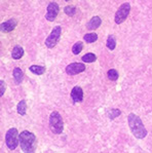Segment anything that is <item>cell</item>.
Listing matches in <instances>:
<instances>
[{
	"mask_svg": "<svg viewBox=\"0 0 152 153\" xmlns=\"http://www.w3.org/2000/svg\"><path fill=\"white\" fill-rule=\"evenodd\" d=\"M23 56H24V49L21 48L20 45H16L15 48H13V51H11V56H13V59H15V60H20Z\"/></svg>",
	"mask_w": 152,
	"mask_h": 153,
	"instance_id": "cell-13",
	"label": "cell"
},
{
	"mask_svg": "<svg viewBox=\"0 0 152 153\" xmlns=\"http://www.w3.org/2000/svg\"><path fill=\"white\" fill-rule=\"evenodd\" d=\"M106 45L110 51H114V48H116V39L113 35H109L106 41Z\"/></svg>",
	"mask_w": 152,
	"mask_h": 153,
	"instance_id": "cell-15",
	"label": "cell"
},
{
	"mask_svg": "<svg viewBox=\"0 0 152 153\" xmlns=\"http://www.w3.org/2000/svg\"><path fill=\"white\" fill-rule=\"evenodd\" d=\"M60 37H61V27L60 26H56L50 34L48 35L47 38L45 39V45L48 48H55L60 40Z\"/></svg>",
	"mask_w": 152,
	"mask_h": 153,
	"instance_id": "cell-6",
	"label": "cell"
},
{
	"mask_svg": "<svg viewBox=\"0 0 152 153\" xmlns=\"http://www.w3.org/2000/svg\"><path fill=\"white\" fill-rule=\"evenodd\" d=\"M20 144L24 153H34L36 149V137L29 131H23L20 134Z\"/></svg>",
	"mask_w": 152,
	"mask_h": 153,
	"instance_id": "cell-2",
	"label": "cell"
},
{
	"mask_svg": "<svg viewBox=\"0 0 152 153\" xmlns=\"http://www.w3.org/2000/svg\"><path fill=\"white\" fill-rule=\"evenodd\" d=\"M85 70V65L82 63H72L69 64L66 67V73L70 76L79 74V73L83 72Z\"/></svg>",
	"mask_w": 152,
	"mask_h": 153,
	"instance_id": "cell-7",
	"label": "cell"
},
{
	"mask_svg": "<svg viewBox=\"0 0 152 153\" xmlns=\"http://www.w3.org/2000/svg\"><path fill=\"white\" fill-rule=\"evenodd\" d=\"M107 75H108V78L112 81H115L118 79V72L114 69H110L108 73H107Z\"/></svg>",
	"mask_w": 152,
	"mask_h": 153,
	"instance_id": "cell-20",
	"label": "cell"
},
{
	"mask_svg": "<svg viewBox=\"0 0 152 153\" xmlns=\"http://www.w3.org/2000/svg\"><path fill=\"white\" fill-rule=\"evenodd\" d=\"M71 98L74 103L81 102L83 100V91L82 88L79 86H74L71 91Z\"/></svg>",
	"mask_w": 152,
	"mask_h": 153,
	"instance_id": "cell-9",
	"label": "cell"
},
{
	"mask_svg": "<svg viewBox=\"0 0 152 153\" xmlns=\"http://www.w3.org/2000/svg\"><path fill=\"white\" fill-rule=\"evenodd\" d=\"M50 128L53 134L60 135L64 129V122L59 112L53 111L50 116Z\"/></svg>",
	"mask_w": 152,
	"mask_h": 153,
	"instance_id": "cell-3",
	"label": "cell"
},
{
	"mask_svg": "<svg viewBox=\"0 0 152 153\" xmlns=\"http://www.w3.org/2000/svg\"><path fill=\"white\" fill-rule=\"evenodd\" d=\"M128 126L132 131L133 135L137 139H144L147 136V131L145 128L143 122H142L141 118L137 116L134 113H130L128 116Z\"/></svg>",
	"mask_w": 152,
	"mask_h": 153,
	"instance_id": "cell-1",
	"label": "cell"
},
{
	"mask_svg": "<svg viewBox=\"0 0 152 153\" xmlns=\"http://www.w3.org/2000/svg\"><path fill=\"white\" fill-rule=\"evenodd\" d=\"M5 143L8 149L10 150H15L18 147L19 143H20V135H19L17 128H13L8 129L5 135Z\"/></svg>",
	"mask_w": 152,
	"mask_h": 153,
	"instance_id": "cell-4",
	"label": "cell"
},
{
	"mask_svg": "<svg viewBox=\"0 0 152 153\" xmlns=\"http://www.w3.org/2000/svg\"><path fill=\"white\" fill-rule=\"evenodd\" d=\"M64 11H65V13H66V15H68L69 16H72L75 15L76 8L74 7V6H72V5H68V6H66V7L64 8Z\"/></svg>",
	"mask_w": 152,
	"mask_h": 153,
	"instance_id": "cell-22",
	"label": "cell"
},
{
	"mask_svg": "<svg viewBox=\"0 0 152 153\" xmlns=\"http://www.w3.org/2000/svg\"><path fill=\"white\" fill-rule=\"evenodd\" d=\"M65 1H70V0H65Z\"/></svg>",
	"mask_w": 152,
	"mask_h": 153,
	"instance_id": "cell-24",
	"label": "cell"
},
{
	"mask_svg": "<svg viewBox=\"0 0 152 153\" xmlns=\"http://www.w3.org/2000/svg\"><path fill=\"white\" fill-rule=\"evenodd\" d=\"M4 91H5V85H4V81L1 80L0 81V95H1V97L3 96Z\"/></svg>",
	"mask_w": 152,
	"mask_h": 153,
	"instance_id": "cell-23",
	"label": "cell"
},
{
	"mask_svg": "<svg viewBox=\"0 0 152 153\" xmlns=\"http://www.w3.org/2000/svg\"><path fill=\"white\" fill-rule=\"evenodd\" d=\"M120 114H121V111H120V110L115 109V108H114V109L109 110V111H108V116H109L111 119L116 118V117H118Z\"/></svg>",
	"mask_w": 152,
	"mask_h": 153,
	"instance_id": "cell-21",
	"label": "cell"
},
{
	"mask_svg": "<svg viewBox=\"0 0 152 153\" xmlns=\"http://www.w3.org/2000/svg\"><path fill=\"white\" fill-rule=\"evenodd\" d=\"M59 13V5L56 2H51L47 6V13H46V20L50 22H53Z\"/></svg>",
	"mask_w": 152,
	"mask_h": 153,
	"instance_id": "cell-8",
	"label": "cell"
},
{
	"mask_svg": "<svg viewBox=\"0 0 152 153\" xmlns=\"http://www.w3.org/2000/svg\"><path fill=\"white\" fill-rule=\"evenodd\" d=\"M130 3H123L122 5H120V7L118 8V10L115 13V23L116 24H122L127 18L130 15Z\"/></svg>",
	"mask_w": 152,
	"mask_h": 153,
	"instance_id": "cell-5",
	"label": "cell"
},
{
	"mask_svg": "<svg viewBox=\"0 0 152 153\" xmlns=\"http://www.w3.org/2000/svg\"><path fill=\"white\" fill-rule=\"evenodd\" d=\"M85 41L88 42V43H93L98 39V35L96 33H88V34H85V37H83Z\"/></svg>",
	"mask_w": 152,
	"mask_h": 153,
	"instance_id": "cell-17",
	"label": "cell"
},
{
	"mask_svg": "<svg viewBox=\"0 0 152 153\" xmlns=\"http://www.w3.org/2000/svg\"><path fill=\"white\" fill-rule=\"evenodd\" d=\"M102 24V20L100 16H93V18L92 19V20L88 22L87 24V29L90 30H96L98 29V28L101 26Z\"/></svg>",
	"mask_w": 152,
	"mask_h": 153,
	"instance_id": "cell-11",
	"label": "cell"
},
{
	"mask_svg": "<svg viewBox=\"0 0 152 153\" xmlns=\"http://www.w3.org/2000/svg\"><path fill=\"white\" fill-rule=\"evenodd\" d=\"M16 27H17V22H16V20L11 19V20H8L7 22L2 23L1 24V31L6 32V33L11 32L16 29Z\"/></svg>",
	"mask_w": 152,
	"mask_h": 153,
	"instance_id": "cell-10",
	"label": "cell"
},
{
	"mask_svg": "<svg viewBox=\"0 0 152 153\" xmlns=\"http://www.w3.org/2000/svg\"><path fill=\"white\" fill-rule=\"evenodd\" d=\"M82 48H83L82 42H76V43L73 45V48H72V53H73L74 55H78V53H81Z\"/></svg>",
	"mask_w": 152,
	"mask_h": 153,
	"instance_id": "cell-19",
	"label": "cell"
},
{
	"mask_svg": "<svg viewBox=\"0 0 152 153\" xmlns=\"http://www.w3.org/2000/svg\"><path fill=\"white\" fill-rule=\"evenodd\" d=\"M17 110L18 113L20 115H25L26 112H27V104H26V101L22 100L19 102V104L17 106Z\"/></svg>",
	"mask_w": 152,
	"mask_h": 153,
	"instance_id": "cell-16",
	"label": "cell"
},
{
	"mask_svg": "<svg viewBox=\"0 0 152 153\" xmlns=\"http://www.w3.org/2000/svg\"><path fill=\"white\" fill-rule=\"evenodd\" d=\"M13 79H15L16 83L17 84L22 83L23 79H24V73H23V71L20 68H15L13 72Z\"/></svg>",
	"mask_w": 152,
	"mask_h": 153,
	"instance_id": "cell-12",
	"label": "cell"
},
{
	"mask_svg": "<svg viewBox=\"0 0 152 153\" xmlns=\"http://www.w3.org/2000/svg\"><path fill=\"white\" fill-rule=\"evenodd\" d=\"M96 60H97V56L92 53H88L82 56V61L85 63H93Z\"/></svg>",
	"mask_w": 152,
	"mask_h": 153,
	"instance_id": "cell-18",
	"label": "cell"
},
{
	"mask_svg": "<svg viewBox=\"0 0 152 153\" xmlns=\"http://www.w3.org/2000/svg\"><path fill=\"white\" fill-rule=\"evenodd\" d=\"M29 70L36 75H42L43 73L45 72V67H43V66H38V65H32L31 67L29 68Z\"/></svg>",
	"mask_w": 152,
	"mask_h": 153,
	"instance_id": "cell-14",
	"label": "cell"
}]
</instances>
